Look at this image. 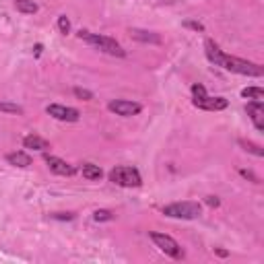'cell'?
<instances>
[{
	"label": "cell",
	"instance_id": "cell-1",
	"mask_svg": "<svg viewBox=\"0 0 264 264\" xmlns=\"http://www.w3.org/2000/svg\"><path fill=\"white\" fill-rule=\"evenodd\" d=\"M204 52H206V58L225 68V70H229V73H235V75H243V77H262V66L256 64V62H250V60H243V58H237V56H229V54H225V52L213 42V40H206L204 42Z\"/></svg>",
	"mask_w": 264,
	"mask_h": 264
},
{
	"label": "cell",
	"instance_id": "cell-2",
	"mask_svg": "<svg viewBox=\"0 0 264 264\" xmlns=\"http://www.w3.org/2000/svg\"><path fill=\"white\" fill-rule=\"evenodd\" d=\"M79 38L85 40L87 44H91L93 48H97L103 54H110V56H118V58H124L126 56V50L122 48L114 38H108V35H99V33H89V31H81Z\"/></svg>",
	"mask_w": 264,
	"mask_h": 264
},
{
	"label": "cell",
	"instance_id": "cell-3",
	"mask_svg": "<svg viewBox=\"0 0 264 264\" xmlns=\"http://www.w3.org/2000/svg\"><path fill=\"white\" fill-rule=\"evenodd\" d=\"M192 103L200 110H206V112H221L229 105V101L225 97H210L200 83H196L192 87Z\"/></svg>",
	"mask_w": 264,
	"mask_h": 264
},
{
	"label": "cell",
	"instance_id": "cell-4",
	"mask_svg": "<svg viewBox=\"0 0 264 264\" xmlns=\"http://www.w3.org/2000/svg\"><path fill=\"white\" fill-rule=\"evenodd\" d=\"M163 215L169 219H184V221H192V219H198L202 215V208L198 202H171L163 208Z\"/></svg>",
	"mask_w": 264,
	"mask_h": 264
},
{
	"label": "cell",
	"instance_id": "cell-5",
	"mask_svg": "<svg viewBox=\"0 0 264 264\" xmlns=\"http://www.w3.org/2000/svg\"><path fill=\"white\" fill-rule=\"evenodd\" d=\"M110 180L122 188H138L143 184V178H140L138 169L134 167H128V165H120V167H114L110 171Z\"/></svg>",
	"mask_w": 264,
	"mask_h": 264
},
{
	"label": "cell",
	"instance_id": "cell-6",
	"mask_svg": "<svg viewBox=\"0 0 264 264\" xmlns=\"http://www.w3.org/2000/svg\"><path fill=\"white\" fill-rule=\"evenodd\" d=\"M151 239L155 241V245L159 248L165 256L173 258V260H182L184 258V250H182V245L175 241L173 237L165 235V233H151Z\"/></svg>",
	"mask_w": 264,
	"mask_h": 264
},
{
	"label": "cell",
	"instance_id": "cell-7",
	"mask_svg": "<svg viewBox=\"0 0 264 264\" xmlns=\"http://www.w3.org/2000/svg\"><path fill=\"white\" fill-rule=\"evenodd\" d=\"M108 110L110 112H114L116 116H124V118H128V116H136L140 110V103H136V101H128V99H114V101H110L108 103Z\"/></svg>",
	"mask_w": 264,
	"mask_h": 264
},
{
	"label": "cell",
	"instance_id": "cell-8",
	"mask_svg": "<svg viewBox=\"0 0 264 264\" xmlns=\"http://www.w3.org/2000/svg\"><path fill=\"white\" fill-rule=\"evenodd\" d=\"M46 112H48L52 118L60 120V122H79V118H81L79 110H75V108H66V105H60V103H52V105H48Z\"/></svg>",
	"mask_w": 264,
	"mask_h": 264
},
{
	"label": "cell",
	"instance_id": "cell-9",
	"mask_svg": "<svg viewBox=\"0 0 264 264\" xmlns=\"http://www.w3.org/2000/svg\"><path fill=\"white\" fill-rule=\"evenodd\" d=\"M48 167L52 173H58V175H73L75 173V167L73 165H68L64 159H60V157H54V155H46L44 157Z\"/></svg>",
	"mask_w": 264,
	"mask_h": 264
},
{
	"label": "cell",
	"instance_id": "cell-10",
	"mask_svg": "<svg viewBox=\"0 0 264 264\" xmlns=\"http://www.w3.org/2000/svg\"><path fill=\"white\" fill-rule=\"evenodd\" d=\"M248 116L252 118L256 130L264 132V103H262V101H256V99H252V101L248 103Z\"/></svg>",
	"mask_w": 264,
	"mask_h": 264
},
{
	"label": "cell",
	"instance_id": "cell-11",
	"mask_svg": "<svg viewBox=\"0 0 264 264\" xmlns=\"http://www.w3.org/2000/svg\"><path fill=\"white\" fill-rule=\"evenodd\" d=\"M23 147L25 149H33V151H48L50 149V143L46 138L38 136V134H29L23 138Z\"/></svg>",
	"mask_w": 264,
	"mask_h": 264
},
{
	"label": "cell",
	"instance_id": "cell-12",
	"mask_svg": "<svg viewBox=\"0 0 264 264\" xmlns=\"http://www.w3.org/2000/svg\"><path fill=\"white\" fill-rule=\"evenodd\" d=\"M7 161L15 167H29L31 165V157L23 151H17V153H9L7 155Z\"/></svg>",
	"mask_w": 264,
	"mask_h": 264
},
{
	"label": "cell",
	"instance_id": "cell-13",
	"mask_svg": "<svg viewBox=\"0 0 264 264\" xmlns=\"http://www.w3.org/2000/svg\"><path fill=\"white\" fill-rule=\"evenodd\" d=\"M130 33H132V38H134V40H138V42H151V44H159V42H161L159 35L153 33V31H145V29H130Z\"/></svg>",
	"mask_w": 264,
	"mask_h": 264
},
{
	"label": "cell",
	"instance_id": "cell-14",
	"mask_svg": "<svg viewBox=\"0 0 264 264\" xmlns=\"http://www.w3.org/2000/svg\"><path fill=\"white\" fill-rule=\"evenodd\" d=\"M81 171H83V175H85L87 180H101V175H103L101 167L95 165V163H83Z\"/></svg>",
	"mask_w": 264,
	"mask_h": 264
},
{
	"label": "cell",
	"instance_id": "cell-15",
	"mask_svg": "<svg viewBox=\"0 0 264 264\" xmlns=\"http://www.w3.org/2000/svg\"><path fill=\"white\" fill-rule=\"evenodd\" d=\"M15 7L23 15H33V13H38V9H40L33 0H15Z\"/></svg>",
	"mask_w": 264,
	"mask_h": 264
},
{
	"label": "cell",
	"instance_id": "cell-16",
	"mask_svg": "<svg viewBox=\"0 0 264 264\" xmlns=\"http://www.w3.org/2000/svg\"><path fill=\"white\" fill-rule=\"evenodd\" d=\"M241 95L248 97V99H256V101H262L264 99V91L260 89V87H248V89L241 91Z\"/></svg>",
	"mask_w": 264,
	"mask_h": 264
},
{
	"label": "cell",
	"instance_id": "cell-17",
	"mask_svg": "<svg viewBox=\"0 0 264 264\" xmlns=\"http://www.w3.org/2000/svg\"><path fill=\"white\" fill-rule=\"evenodd\" d=\"M239 145L245 147V151L248 153H254L256 157H264V149L260 145H254V143H245V140H239Z\"/></svg>",
	"mask_w": 264,
	"mask_h": 264
},
{
	"label": "cell",
	"instance_id": "cell-18",
	"mask_svg": "<svg viewBox=\"0 0 264 264\" xmlns=\"http://www.w3.org/2000/svg\"><path fill=\"white\" fill-rule=\"evenodd\" d=\"M0 112H9V114H23V108L21 105H17V103H0Z\"/></svg>",
	"mask_w": 264,
	"mask_h": 264
},
{
	"label": "cell",
	"instance_id": "cell-19",
	"mask_svg": "<svg viewBox=\"0 0 264 264\" xmlns=\"http://www.w3.org/2000/svg\"><path fill=\"white\" fill-rule=\"evenodd\" d=\"M93 219H95V221H112L114 215H112V210H95V213H93Z\"/></svg>",
	"mask_w": 264,
	"mask_h": 264
},
{
	"label": "cell",
	"instance_id": "cell-20",
	"mask_svg": "<svg viewBox=\"0 0 264 264\" xmlns=\"http://www.w3.org/2000/svg\"><path fill=\"white\" fill-rule=\"evenodd\" d=\"M58 29H60L64 35L70 31V21H68L66 15H60V17H58Z\"/></svg>",
	"mask_w": 264,
	"mask_h": 264
},
{
	"label": "cell",
	"instance_id": "cell-21",
	"mask_svg": "<svg viewBox=\"0 0 264 264\" xmlns=\"http://www.w3.org/2000/svg\"><path fill=\"white\" fill-rule=\"evenodd\" d=\"M75 95H77L79 99H85V101L93 99V93H91V91H87V89H81V87H75Z\"/></svg>",
	"mask_w": 264,
	"mask_h": 264
},
{
	"label": "cell",
	"instance_id": "cell-22",
	"mask_svg": "<svg viewBox=\"0 0 264 264\" xmlns=\"http://www.w3.org/2000/svg\"><path fill=\"white\" fill-rule=\"evenodd\" d=\"M206 202H208L210 206H219V198H215V196H208Z\"/></svg>",
	"mask_w": 264,
	"mask_h": 264
},
{
	"label": "cell",
	"instance_id": "cell-23",
	"mask_svg": "<svg viewBox=\"0 0 264 264\" xmlns=\"http://www.w3.org/2000/svg\"><path fill=\"white\" fill-rule=\"evenodd\" d=\"M54 219H66V221H70V219H73V215H54Z\"/></svg>",
	"mask_w": 264,
	"mask_h": 264
}]
</instances>
